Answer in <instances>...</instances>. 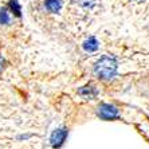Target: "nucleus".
I'll return each instance as SVG.
<instances>
[{"instance_id":"0eeeda50","label":"nucleus","mask_w":149,"mask_h":149,"mask_svg":"<svg viewBox=\"0 0 149 149\" xmlns=\"http://www.w3.org/2000/svg\"><path fill=\"white\" fill-rule=\"evenodd\" d=\"M78 4H79L82 8H85V10H90V8L94 7L95 0H78Z\"/></svg>"},{"instance_id":"f03ea898","label":"nucleus","mask_w":149,"mask_h":149,"mask_svg":"<svg viewBox=\"0 0 149 149\" xmlns=\"http://www.w3.org/2000/svg\"><path fill=\"white\" fill-rule=\"evenodd\" d=\"M98 116L104 120H113L118 117V110L111 105H101L98 108Z\"/></svg>"},{"instance_id":"423d86ee","label":"nucleus","mask_w":149,"mask_h":149,"mask_svg":"<svg viewBox=\"0 0 149 149\" xmlns=\"http://www.w3.org/2000/svg\"><path fill=\"white\" fill-rule=\"evenodd\" d=\"M79 94L83 98H94L97 95V90L93 86H85L82 89H79Z\"/></svg>"},{"instance_id":"1a4fd4ad","label":"nucleus","mask_w":149,"mask_h":149,"mask_svg":"<svg viewBox=\"0 0 149 149\" xmlns=\"http://www.w3.org/2000/svg\"><path fill=\"white\" fill-rule=\"evenodd\" d=\"M10 15H8V12L6 10H0V23H1V24H8V23H10Z\"/></svg>"},{"instance_id":"39448f33","label":"nucleus","mask_w":149,"mask_h":149,"mask_svg":"<svg viewBox=\"0 0 149 149\" xmlns=\"http://www.w3.org/2000/svg\"><path fill=\"white\" fill-rule=\"evenodd\" d=\"M61 6H62V3L59 0H46V8L52 14H56L61 10Z\"/></svg>"},{"instance_id":"f257e3e1","label":"nucleus","mask_w":149,"mask_h":149,"mask_svg":"<svg viewBox=\"0 0 149 149\" xmlns=\"http://www.w3.org/2000/svg\"><path fill=\"white\" fill-rule=\"evenodd\" d=\"M117 71V61L114 56L102 55L94 66V74L102 79H110Z\"/></svg>"},{"instance_id":"7ed1b4c3","label":"nucleus","mask_w":149,"mask_h":149,"mask_svg":"<svg viewBox=\"0 0 149 149\" xmlns=\"http://www.w3.org/2000/svg\"><path fill=\"white\" fill-rule=\"evenodd\" d=\"M66 137H67V130L66 129H58V130H55V132L51 134L50 142H51V145L54 146V148H59V146L65 142Z\"/></svg>"},{"instance_id":"20e7f679","label":"nucleus","mask_w":149,"mask_h":149,"mask_svg":"<svg viewBox=\"0 0 149 149\" xmlns=\"http://www.w3.org/2000/svg\"><path fill=\"white\" fill-rule=\"evenodd\" d=\"M83 49H85V51L87 52H94L97 51L98 49V40L94 36H91V38H89L85 43H83Z\"/></svg>"},{"instance_id":"6e6552de","label":"nucleus","mask_w":149,"mask_h":149,"mask_svg":"<svg viewBox=\"0 0 149 149\" xmlns=\"http://www.w3.org/2000/svg\"><path fill=\"white\" fill-rule=\"evenodd\" d=\"M10 7H11V10H12V12H15L16 16H20V6H19V3H17L16 0H11Z\"/></svg>"},{"instance_id":"9d476101","label":"nucleus","mask_w":149,"mask_h":149,"mask_svg":"<svg viewBox=\"0 0 149 149\" xmlns=\"http://www.w3.org/2000/svg\"><path fill=\"white\" fill-rule=\"evenodd\" d=\"M3 65H4V59L1 58V56H0V70L3 69Z\"/></svg>"}]
</instances>
